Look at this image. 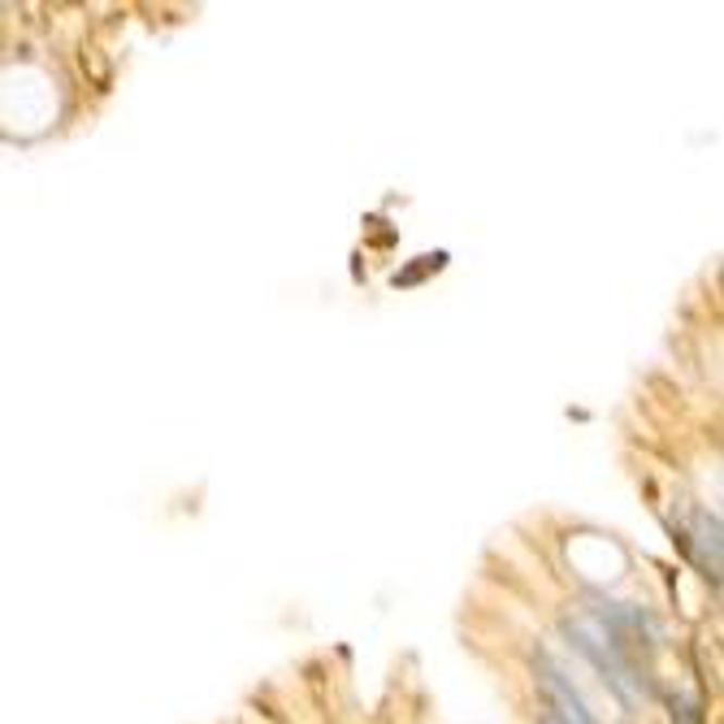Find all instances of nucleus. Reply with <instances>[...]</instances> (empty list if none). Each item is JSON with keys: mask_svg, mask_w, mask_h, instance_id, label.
<instances>
[{"mask_svg": "<svg viewBox=\"0 0 724 724\" xmlns=\"http://www.w3.org/2000/svg\"><path fill=\"white\" fill-rule=\"evenodd\" d=\"M664 703H669L673 724H703V712H699V703H695L690 695H669Z\"/></svg>", "mask_w": 724, "mask_h": 724, "instance_id": "5", "label": "nucleus"}, {"mask_svg": "<svg viewBox=\"0 0 724 724\" xmlns=\"http://www.w3.org/2000/svg\"><path fill=\"white\" fill-rule=\"evenodd\" d=\"M673 542L682 547V556H686L716 590H724V521L721 516L695 508L682 525H673Z\"/></svg>", "mask_w": 724, "mask_h": 724, "instance_id": "3", "label": "nucleus"}, {"mask_svg": "<svg viewBox=\"0 0 724 724\" xmlns=\"http://www.w3.org/2000/svg\"><path fill=\"white\" fill-rule=\"evenodd\" d=\"M534 677H538V695H542V724H595L582 695L564 677V669L542 647L534 651Z\"/></svg>", "mask_w": 724, "mask_h": 724, "instance_id": "4", "label": "nucleus"}, {"mask_svg": "<svg viewBox=\"0 0 724 724\" xmlns=\"http://www.w3.org/2000/svg\"><path fill=\"white\" fill-rule=\"evenodd\" d=\"M599 625H603V634L621 647V656L638 669V673H647L651 682H656V673H651V660H656V651H660V625H656V616L647 612V608H638V603H612V599H603V595H590V608H586Z\"/></svg>", "mask_w": 724, "mask_h": 724, "instance_id": "2", "label": "nucleus"}, {"mask_svg": "<svg viewBox=\"0 0 724 724\" xmlns=\"http://www.w3.org/2000/svg\"><path fill=\"white\" fill-rule=\"evenodd\" d=\"M560 629H564L569 647H573V651H577V656H582V660H586V664L603 677V686H608V690H612L625 708H638V703L656 690V682H651L647 673H638V669L621 656V647L603 634V625H599L586 608H582L577 616H564V625H560Z\"/></svg>", "mask_w": 724, "mask_h": 724, "instance_id": "1", "label": "nucleus"}]
</instances>
